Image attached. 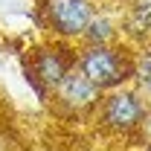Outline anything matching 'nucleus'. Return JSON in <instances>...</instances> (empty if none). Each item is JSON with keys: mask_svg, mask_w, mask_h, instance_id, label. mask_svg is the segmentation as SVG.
Here are the masks:
<instances>
[{"mask_svg": "<svg viewBox=\"0 0 151 151\" xmlns=\"http://www.w3.org/2000/svg\"><path fill=\"white\" fill-rule=\"evenodd\" d=\"M122 41L131 47L151 41V0H128L122 6Z\"/></svg>", "mask_w": 151, "mask_h": 151, "instance_id": "nucleus-6", "label": "nucleus"}, {"mask_svg": "<svg viewBox=\"0 0 151 151\" xmlns=\"http://www.w3.org/2000/svg\"><path fill=\"white\" fill-rule=\"evenodd\" d=\"M151 78V41L134 47V84H142Z\"/></svg>", "mask_w": 151, "mask_h": 151, "instance_id": "nucleus-8", "label": "nucleus"}, {"mask_svg": "<svg viewBox=\"0 0 151 151\" xmlns=\"http://www.w3.org/2000/svg\"><path fill=\"white\" fill-rule=\"evenodd\" d=\"M99 9V0H38V26L52 41L78 47L90 18Z\"/></svg>", "mask_w": 151, "mask_h": 151, "instance_id": "nucleus-4", "label": "nucleus"}, {"mask_svg": "<svg viewBox=\"0 0 151 151\" xmlns=\"http://www.w3.org/2000/svg\"><path fill=\"white\" fill-rule=\"evenodd\" d=\"M102 151H137L134 145H128V142H111L108 148H102Z\"/></svg>", "mask_w": 151, "mask_h": 151, "instance_id": "nucleus-9", "label": "nucleus"}, {"mask_svg": "<svg viewBox=\"0 0 151 151\" xmlns=\"http://www.w3.org/2000/svg\"><path fill=\"white\" fill-rule=\"evenodd\" d=\"M137 151H151V139H142V142H139V148Z\"/></svg>", "mask_w": 151, "mask_h": 151, "instance_id": "nucleus-11", "label": "nucleus"}, {"mask_svg": "<svg viewBox=\"0 0 151 151\" xmlns=\"http://www.w3.org/2000/svg\"><path fill=\"white\" fill-rule=\"evenodd\" d=\"M119 41H122V9L99 6L84 29L81 44H119Z\"/></svg>", "mask_w": 151, "mask_h": 151, "instance_id": "nucleus-7", "label": "nucleus"}, {"mask_svg": "<svg viewBox=\"0 0 151 151\" xmlns=\"http://www.w3.org/2000/svg\"><path fill=\"white\" fill-rule=\"evenodd\" d=\"M76 70L90 78L102 93L134 84V47L119 44H78L76 47Z\"/></svg>", "mask_w": 151, "mask_h": 151, "instance_id": "nucleus-2", "label": "nucleus"}, {"mask_svg": "<svg viewBox=\"0 0 151 151\" xmlns=\"http://www.w3.org/2000/svg\"><path fill=\"white\" fill-rule=\"evenodd\" d=\"M151 116V102L142 87L125 84L102 93V102L93 113V125L108 142L139 145L145 139V125Z\"/></svg>", "mask_w": 151, "mask_h": 151, "instance_id": "nucleus-1", "label": "nucleus"}, {"mask_svg": "<svg viewBox=\"0 0 151 151\" xmlns=\"http://www.w3.org/2000/svg\"><path fill=\"white\" fill-rule=\"evenodd\" d=\"M76 70V47L64 41H41L23 55V78L35 90L38 102H50L58 84Z\"/></svg>", "mask_w": 151, "mask_h": 151, "instance_id": "nucleus-3", "label": "nucleus"}, {"mask_svg": "<svg viewBox=\"0 0 151 151\" xmlns=\"http://www.w3.org/2000/svg\"><path fill=\"white\" fill-rule=\"evenodd\" d=\"M137 87H142V93L148 96V102H151V78H148V81H142V84H137Z\"/></svg>", "mask_w": 151, "mask_h": 151, "instance_id": "nucleus-10", "label": "nucleus"}, {"mask_svg": "<svg viewBox=\"0 0 151 151\" xmlns=\"http://www.w3.org/2000/svg\"><path fill=\"white\" fill-rule=\"evenodd\" d=\"M52 111L61 116V119H70V122H93V113L102 102V90L96 87L90 78L73 70L61 84H58L52 96Z\"/></svg>", "mask_w": 151, "mask_h": 151, "instance_id": "nucleus-5", "label": "nucleus"}]
</instances>
